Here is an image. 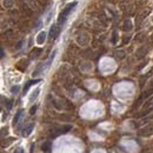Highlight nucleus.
I'll return each mask as SVG.
<instances>
[{
	"label": "nucleus",
	"mask_w": 153,
	"mask_h": 153,
	"mask_svg": "<svg viewBox=\"0 0 153 153\" xmlns=\"http://www.w3.org/2000/svg\"><path fill=\"white\" fill-rule=\"evenodd\" d=\"M76 6V3L74 1V3H72V4H69L67 6H66L64 9H63V12H61V14H60V17H59V19H58V24L61 26V25H64V23L66 21V19H67V17H69V14L71 13V11Z\"/></svg>",
	"instance_id": "obj_1"
},
{
	"label": "nucleus",
	"mask_w": 153,
	"mask_h": 153,
	"mask_svg": "<svg viewBox=\"0 0 153 153\" xmlns=\"http://www.w3.org/2000/svg\"><path fill=\"white\" fill-rule=\"evenodd\" d=\"M71 128H72L71 125L57 126V127H54V132H52V136L57 137V136H60V134H65V133H67L69 131H71Z\"/></svg>",
	"instance_id": "obj_2"
},
{
	"label": "nucleus",
	"mask_w": 153,
	"mask_h": 153,
	"mask_svg": "<svg viewBox=\"0 0 153 153\" xmlns=\"http://www.w3.org/2000/svg\"><path fill=\"white\" fill-rule=\"evenodd\" d=\"M139 134L141 137H151V136H153V124H150V125L142 127L139 131Z\"/></svg>",
	"instance_id": "obj_3"
},
{
	"label": "nucleus",
	"mask_w": 153,
	"mask_h": 153,
	"mask_svg": "<svg viewBox=\"0 0 153 153\" xmlns=\"http://www.w3.org/2000/svg\"><path fill=\"white\" fill-rule=\"evenodd\" d=\"M60 33V25L59 24H53L51 26V30H50V38L51 39H57Z\"/></svg>",
	"instance_id": "obj_4"
},
{
	"label": "nucleus",
	"mask_w": 153,
	"mask_h": 153,
	"mask_svg": "<svg viewBox=\"0 0 153 153\" xmlns=\"http://www.w3.org/2000/svg\"><path fill=\"white\" fill-rule=\"evenodd\" d=\"M33 128H34V122H31V124H28L27 126H25L23 130V137H25V138L28 137L32 133Z\"/></svg>",
	"instance_id": "obj_5"
},
{
	"label": "nucleus",
	"mask_w": 153,
	"mask_h": 153,
	"mask_svg": "<svg viewBox=\"0 0 153 153\" xmlns=\"http://www.w3.org/2000/svg\"><path fill=\"white\" fill-rule=\"evenodd\" d=\"M150 12H151V8H147V9H145V11H142V12L137 17V25H140V23L150 14Z\"/></svg>",
	"instance_id": "obj_6"
},
{
	"label": "nucleus",
	"mask_w": 153,
	"mask_h": 153,
	"mask_svg": "<svg viewBox=\"0 0 153 153\" xmlns=\"http://www.w3.org/2000/svg\"><path fill=\"white\" fill-rule=\"evenodd\" d=\"M51 147H52V142L50 140H47L45 142H43V145H41V151L45 152V153H49L51 151Z\"/></svg>",
	"instance_id": "obj_7"
},
{
	"label": "nucleus",
	"mask_w": 153,
	"mask_h": 153,
	"mask_svg": "<svg viewBox=\"0 0 153 153\" xmlns=\"http://www.w3.org/2000/svg\"><path fill=\"white\" fill-rule=\"evenodd\" d=\"M45 40H46V32H40L39 34H38V37H37V43L39 44V45H43L44 43H45Z\"/></svg>",
	"instance_id": "obj_8"
},
{
	"label": "nucleus",
	"mask_w": 153,
	"mask_h": 153,
	"mask_svg": "<svg viewBox=\"0 0 153 153\" xmlns=\"http://www.w3.org/2000/svg\"><path fill=\"white\" fill-rule=\"evenodd\" d=\"M38 82H40V79H35V80H31V81H28V82L26 84V86L24 87V94H25V93H27L28 88H30L33 84H38Z\"/></svg>",
	"instance_id": "obj_9"
},
{
	"label": "nucleus",
	"mask_w": 153,
	"mask_h": 153,
	"mask_svg": "<svg viewBox=\"0 0 153 153\" xmlns=\"http://www.w3.org/2000/svg\"><path fill=\"white\" fill-rule=\"evenodd\" d=\"M41 52H43L41 49H34V50L31 52V58H32V59L38 58V57H39V55L41 54Z\"/></svg>",
	"instance_id": "obj_10"
},
{
	"label": "nucleus",
	"mask_w": 153,
	"mask_h": 153,
	"mask_svg": "<svg viewBox=\"0 0 153 153\" xmlns=\"http://www.w3.org/2000/svg\"><path fill=\"white\" fill-rule=\"evenodd\" d=\"M132 23L130 21V20H126L125 23H124V25H122V30L125 31V32H128V31H131L132 30Z\"/></svg>",
	"instance_id": "obj_11"
},
{
	"label": "nucleus",
	"mask_w": 153,
	"mask_h": 153,
	"mask_svg": "<svg viewBox=\"0 0 153 153\" xmlns=\"http://www.w3.org/2000/svg\"><path fill=\"white\" fill-rule=\"evenodd\" d=\"M152 93H153V80L150 82L148 87L146 88V91H145V93H144V97H148V95H151Z\"/></svg>",
	"instance_id": "obj_12"
},
{
	"label": "nucleus",
	"mask_w": 153,
	"mask_h": 153,
	"mask_svg": "<svg viewBox=\"0 0 153 153\" xmlns=\"http://www.w3.org/2000/svg\"><path fill=\"white\" fill-rule=\"evenodd\" d=\"M21 114H23V110H19L18 112H17V114H15V117H14V119H13V125L15 126L19 122V119H20V117H21Z\"/></svg>",
	"instance_id": "obj_13"
},
{
	"label": "nucleus",
	"mask_w": 153,
	"mask_h": 153,
	"mask_svg": "<svg viewBox=\"0 0 153 153\" xmlns=\"http://www.w3.org/2000/svg\"><path fill=\"white\" fill-rule=\"evenodd\" d=\"M13 141H14V138H7V139H5V140L3 141V147H7V146H9Z\"/></svg>",
	"instance_id": "obj_14"
},
{
	"label": "nucleus",
	"mask_w": 153,
	"mask_h": 153,
	"mask_svg": "<svg viewBox=\"0 0 153 153\" xmlns=\"http://www.w3.org/2000/svg\"><path fill=\"white\" fill-rule=\"evenodd\" d=\"M55 53H57V51H53V53L51 54V57H50V59L47 60V64H46V67H50V65H51V63L53 61V59H54V57H55Z\"/></svg>",
	"instance_id": "obj_15"
},
{
	"label": "nucleus",
	"mask_w": 153,
	"mask_h": 153,
	"mask_svg": "<svg viewBox=\"0 0 153 153\" xmlns=\"http://www.w3.org/2000/svg\"><path fill=\"white\" fill-rule=\"evenodd\" d=\"M39 92H40V90H39V88H37V90H35V91H34V92L31 94V97H30V100H31V101H33V100H34V99L38 97V94H39Z\"/></svg>",
	"instance_id": "obj_16"
},
{
	"label": "nucleus",
	"mask_w": 153,
	"mask_h": 153,
	"mask_svg": "<svg viewBox=\"0 0 153 153\" xmlns=\"http://www.w3.org/2000/svg\"><path fill=\"white\" fill-rule=\"evenodd\" d=\"M19 90H20V86H19V85H15V86H12L11 92H12L13 94H17V93L19 92Z\"/></svg>",
	"instance_id": "obj_17"
},
{
	"label": "nucleus",
	"mask_w": 153,
	"mask_h": 153,
	"mask_svg": "<svg viewBox=\"0 0 153 153\" xmlns=\"http://www.w3.org/2000/svg\"><path fill=\"white\" fill-rule=\"evenodd\" d=\"M37 1H38V4L41 5V6H45V5L49 4V0H37Z\"/></svg>",
	"instance_id": "obj_18"
},
{
	"label": "nucleus",
	"mask_w": 153,
	"mask_h": 153,
	"mask_svg": "<svg viewBox=\"0 0 153 153\" xmlns=\"http://www.w3.org/2000/svg\"><path fill=\"white\" fill-rule=\"evenodd\" d=\"M37 108H38L37 105H34V106H32V107H31V110H30V114H31V116H33V114L37 112Z\"/></svg>",
	"instance_id": "obj_19"
},
{
	"label": "nucleus",
	"mask_w": 153,
	"mask_h": 153,
	"mask_svg": "<svg viewBox=\"0 0 153 153\" xmlns=\"http://www.w3.org/2000/svg\"><path fill=\"white\" fill-rule=\"evenodd\" d=\"M4 4H5V5H4L5 7H9V6L12 5V0H5Z\"/></svg>",
	"instance_id": "obj_20"
},
{
	"label": "nucleus",
	"mask_w": 153,
	"mask_h": 153,
	"mask_svg": "<svg viewBox=\"0 0 153 153\" xmlns=\"http://www.w3.org/2000/svg\"><path fill=\"white\" fill-rule=\"evenodd\" d=\"M112 43L117 44V32H113V37H112Z\"/></svg>",
	"instance_id": "obj_21"
},
{
	"label": "nucleus",
	"mask_w": 153,
	"mask_h": 153,
	"mask_svg": "<svg viewBox=\"0 0 153 153\" xmlns=\"http://www.w3.org/2000/svg\"><path fill=\"white\" fill-rule=\"evenodd\" d=\"M12 105H13V101L12 100H7V110L8 111L12 108Z\"/></svg>",
	"instance_id": "obj_22"
},
{
	"label": "nucleus",
	"mask_w": 153,
	"mask_h": 153,
	"mask_svg": "<svg viewBox=\"0 0 153 153\" xmlns=\"http://www.w3.org/2000/svg\"><path fill=\"white\" fill-rule=\"evenodd\" d=\"M14 153H24V148H21V147H18V148H15Z\"/></svg>",
	"instance_id": "obj_23"
},
{
	"label": "nucleus",
	"mask_w": 153,
	"mask_h": 153,
	"mask_svg": "<svg viewBox=\"0 0 153 153\" xmlns=\"http://www.w3.org/2000/svg\"><path fill=\"white\" fill-rule=\"evenodd\" d=\"M5 133H6V134H7V127H6V128H5V127L3 128V132H1V136H3V137L5 136Z\"/></svg>",
	"instance_id": "obj_24"
},
{
	"label": "nucleus",
	"mask_w": 153,
	"mask_h": 153,
	"mask_svg": "<svg viewBox=\"0 0 153 153\" xmlns=\"http://www.w3.org/2000/svg\"><path fill=\"white\" fill-rule=\"evenodd\" d=\"M33 148H34V145L31 146V153H33Z\"/></svg>",
	"instance_id": "obj_25"
}]
</instances>
